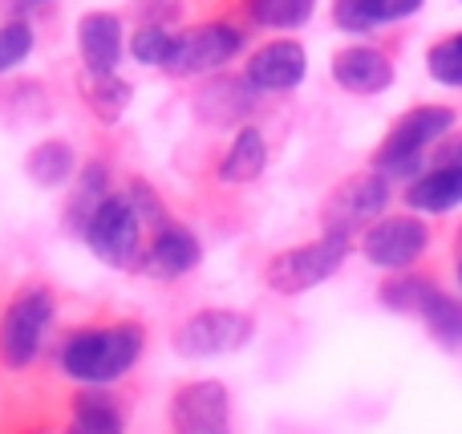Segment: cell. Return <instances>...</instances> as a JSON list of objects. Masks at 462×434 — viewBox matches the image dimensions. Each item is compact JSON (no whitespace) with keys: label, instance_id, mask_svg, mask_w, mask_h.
<instances>
[{"label":"cell","instance_id":"cell-1","mask_svg":"<svg viewBox=\"0 0 462 434\" xmlns=\"http://www.w3.org/2000/svg\"><path fill=\"white\" fill-rule=\"evenodd\" d=\"M143 354V329L138 325H110L97 333H78L61 354V370L78 382L102 386L130 370Z\"/></svg>","mask_w":462,"mask_h":434},{"label":"cell","instance_id":"cell-2","mask_svg":"<svg viewBox=\"0 0 462 434\" xmlns=\"http://www.w3.org/2000/svg\"><path fill=\"white\" fill-rule=\"evenodd\" d=\"M450 130H455V110H447V106H418V110H410L406 118L390 130V138L382 143L374 167L382 171V175L418 179L426 167V151L439 146Z\"/></svg>","mask_w":462,"mask_h":434},{"label":"cell","instance_id":"cell-3","mask_svg":"<svg viewBox=\"0 0 462 434\" xmlns=\"http://www.w3.org/2000/svg\"><path fill=\"white\" fill-rule=\"evenodd\" d=\"M345 256H349V227L328 224V232L320 235V240L272 256L263 281H268V289L280 292V297H296V292H309V289H317L320 281H328V276L345 264Z\"/></svg>","mask_w":462,"mask_h":434},{"label":"cell","instance_id":"cell-4","mask_svg":"<svg viewBox=\"0 0 462 434\" xmlns=\"http://www.w3.org/2000/svg\"><path fill=\"white\" fill-rule=\"evenodd\" d=\"M49 317H53V297L45 289L21 292L8 305L5 321H0V357H5L8 370H24L37 357L41 337L49 329Z\"/></svg>","mask_w":462,"mask_h":434},{"label":"cell","instance_id":"cell-5","mask_svg":"<svg viewBox=\"0 0 462 434\" xmlns=\"http://www.w3.org/2000/svg\"><path fill=\"white\" fill-rule=\"evenodd\" d=\"M255 325L247 313L236 309H208V313H195L183 329L175 333V349L183 357H224L236 354L252 341Z\"/></svg>","mask_w":462,"mask_h":434},{"label":"cell","instance_id":"cell-6","mask_svg":"<svg viewBox=\"0 0 462 434\" xmlns=\"http://www.w3.org/2000/svg\"><path fill=\"white\" fill-rule=\"evenodd\" d=\"M86 240L110 268H134L138 244H143L134 203L130 199H102L86 224Z\"/></svg>","mask_w":462,"mask_h":434},{"label":"cell","instance_id":"cell-7","mask_svg":"<svg viewBox=\"0 0 462 434\" xmlns=\"http://www.w3.org/2000/svg\"><path fill=\"white\" fill-rule=\"evenodd\" d=\"M239 45H244V37H239V29H231V24H199V29L175 37V49H171L162 69H171L175 78L219 69V65H227L231 57L239 53Z\"/></svg>","mask_w":462,"mask_h":434},{"label":"cell","instance_id":"cell-8","mask_svg":"<svg viewBox=\"0 0 462 434\" xmlns=\"http://www.w3.org/2000/svg\"><path fill=\"white\" fill-rule=\"evenodd\" d=\"M430 244V232H426L422 219L414 216H393V219H382L365 232V260L385 272H406L418 256L426 252Z\"/></svg>","mask_w":462,"mask_h":434},{"label":"cell","instance_id":"cell-9","mask_svg":"<svg viewBox=\"0 0 462 434\" xmlns=\"http://www.w3.org/2000/svg\"><path fill=\"white\" fill-rule=\"evenodd\" d=\"M171 427L183 434H224L227 430V386L195 382L171 402Z\"/></svg>","mask_w":462,"mask_h":434},{"label":"cell","instance_id":"cell-10","mask_svg":"<svg viewBox=\"0 0 462 434\" xmlns=\"http://www.w3.org/2000/svg\"><path fill=\"white\" fill-rule=\"evenodd\" d=\"M390 203V183H385L382 171H365V175H353L328 195V224L337 227H353L365 224V219H377Z\"/></svg>","mask_w":462,"mask_h":434},{"label":"cell","instance_id":"cell-11","mask_svg":"<svg viewBox=\"0 0 462 434\" xmlns=\"http://www.w3.org/2000/svg\"><path fill=\"white\" fill-rule=\"evenodd\" d=\"M304 73H309V53L296 41H272L247 61V81L255 89H272V94L296 89L304 81Z\"/></svg>","mask_w":462,"mask_h":434},{"label":"cell","instance_id":"cell-12","mask_svg":"<svg viewBox=\"0 0 462 434\" xmlns=\"http://www.w3.org/2000/svg\"><path fill=\"white\" fill-rule=\"evenodd\" d=\"M333 81L349 94H382L393 86V65L382 49L349 45L333 57Z\"/></svg>","mask_w":462,"mask_h":434},{"label":"cell","instance_id":"cell-13","mask_svg":"<svg viewBox=\"0 0 462 434\" xmlns=\"http://www.w3.org/2000/svg\"><path fill=\"white\" fill-rule=\"evenodd\" d=\"M78 45H81V61L94 73H114L122 57V24L110 13H89L78 24Z\"/></svg>","mask_w":462,"mask_h":434},{"label":"cell","instance_id":"cell-14","mask_svg":"<svg viewBox=\"0 0 462 434\" xmlns=\"http://www.w3.org/2000/svg\"><path fill=\"white\" fill-rule=\"evenodd\" d=\"M406 203L414 211H430V216L455 211L462 203V162H439L434 171H422L410 183Z\"/></svg>","mask_w":462,"mask_h":434},{"label":"cell","instance_id":"cell-15","mask_svg":"<svg viewBox=\"0 0 462 434\" xmlns=\"http://www.w3.org/2000/svg\"><path fill=\"white\" fill-rule=\"evenodd\" d=\"M199 240H195L191 232H183V227H167V232L154 240L151 256H146V264H151L154 276H162V281H175V276L191 272L195 264H199Z\"/></svg>","mask_w":462,"mask_h":434},{"label":"cell","instance_id":"cell-16","mask_svg":"<svg viewBox=\"0 0 462 434\" xmlns=\"http://www.w3.org/2000/svg\"><path fill=\"white\" fill-rule=\"evenodd\" d=\"M263 162H268L263 134L255 126H244L236 134V143H231L224 167H219V179H224V183H252V179H260Z\"/></svg>","mask_w":462,"mask_h":434},{"label":"cell","instance_id":"cell-17","mask_svg":"<svg viewBox=\"0 0 462 434\" xmlns=\"http://www.w3.org/2000/svg\"><path fill=\"white\" fill-rule=\"evenodd\" d=\"M418 313H422L426 329H430V337L439 341L442 349H458V346H462V305H458L455 297H447V292L430 289Z\"/></svg>","mask_w":462,"mask_h":434},{"label":"cell","instance_id":"cell-18","mask_svg":"<svg viewBox=\"0 0 462 434\" xmlns=\"http://www.w3.org/2000/svg\"><path fill=\"white\" fill-rule=\"evenodd\" d=\"M81 94H86L89 110H94L97 118H106V122L122 118V114H126V106H130V86H126V81H118L114 73L86 69V73H81Z\"/></svg>","mask_w":462,"mask_h":434},{"label":"cell","instance_id":"cell-19","mask_svg":"<svg viewBox=\"0 0 462 434\" xmlns=\"http://www.w3.org/2000/svg\"><path fill=\"white\" fill-rule=\"evenodd\" d=\"M73 430H86V434H118L122 430V419L114 411V402L106 394H81L73 402Z\"/></svg>","mask_w":462,"mask_h":434},{"label":"cell","instance_id":"cell-20","mask_svg":"<svg viewBox=\"0 0 462 434\" xmlns=\"http://www.w3.org/2000/svg\"><path fill=\"white\" fill-rule=\"evenodd\" d=\"M252 21L263 29H300L312 16L317 0H252Z\"/></svg>","mask_w":462,"mask_h":434},{"label":"cell","instance_id":"cell-21","mask_svg":"<svg viewBox=\"0 0 462 434\" xmlns=\"http://www.w3.org/2000/svg\"><path fill=\"white\" fill-rule=\"evenodd\" d=\"M73 171V151L65 143H45L29 154V175L37 179L41 187H57L65 183Z\"/></svg>","mask_w":462,"mask_h":434},{"label":"cell","instance_id":"cell-22","mask_svg":"<svg viewBox=\"0 0 462 434\" xmlns=\"http://www.w3.org/2000/svg\"><path fill=\"white\" fill-rule=\"evenodd\" d=\"M426 69H430V78L442 81V86L462 89V32L458 37H447L442 45H434L430 53H426Z\"/></svg>","mask_w":462,"mask_h":434},{"label":"cell","instance_id":"cell-23","mask_svg":"<svg viewBox=\"0 0 462 434\" xmlns=\"http://www.w3.org/2000/svg\"><path fill=\"white\" fill-rule=\"evenodd\" d=\"M333 21L345 32H369L374 24H382V8H377V0H337Z\"/></svg>","mask_w":462,"mask_h":434},{"label":"cell","instance_id":"cell-24","mask_svg":"<svg viewBox=\"0 0 462 434\" xmlns=\"http://www.w3.org/2000/svg\"><path fill=\"white\" fill-rule=\"evenodd\" d=\"M430 289H434V284L418 281V276H402V281H390V284H385V289H382V300H385L390 309H398V313H418Z\"/></svg>","mask_w":462,"mask_h":434},{"label":"cell","instance_id":"cell-25","mask_svg":"<svg viewBox=\"0 0 462 434\" xmlns=\"http://www.w3.org/2000/svg\"><path fill=\"white\" fill-rule=\"evenodd\" d=\"M171 49H175V37L162 29H143V32H134V41H130V53H134L143 65H167Z\"/></svg>","mask_w":462,"mask_h":434},{"label":"cell","instance_id":"cell-26","mask_svg":"<svg viewBox=\"0 0 462 434\" xmlns=\"http://www.w3.org/2000/svg\"><path fill=\"white\" fill-rule=\"evenodd\" d=\"M32 49V32L29 24H8L0 29V73H8L13 65H21Z\"/></svg>","mask_w":462,"mask_h":434},{"label":"cell","instance_id":"cell-27","mask_svg":"<svg viewBox=\"0 0 462 434\" xmlns=\"http://www.w3.org/2000/svg\"><path fill=\"white\" fill-rule=\"evenodd\" d=\"M422 5H426V0H377L382 21H406V16H414Z\"/></svg>","mask_w":462,"mask_h":434},{"label":"cell","instance_id":"cell-28","mask_svg":"<svg viewBox=\"0 0 462 434\" xmlns=\"http://www.w3.org/2000/svg\"><path fill=\"white\" fill-rule=\"evenodd\" d=\"M439 162H462V138H442V151H439Z\"/></svg>","mask_w":462,"mask_h":434}]
</instances>
